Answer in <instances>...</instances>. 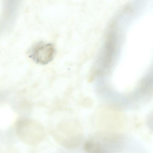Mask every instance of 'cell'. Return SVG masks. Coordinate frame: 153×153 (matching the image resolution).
<instances>
[{"instance_id":"6da1fadb","label":"cell","mask_w":153,"mask_h":153,"mask_svg":"<svg viewBox=\"0 0 153 153\" xmlns=\"http://www.w3.org/2000/svg\"><path fill=\"white\" fill-rule=\"evenodd\" d=\"M56 53L52 44L39 42L34 45L29 51V56L37 64L45 65L53 59Z\"/></svg>"}]
</instances>
